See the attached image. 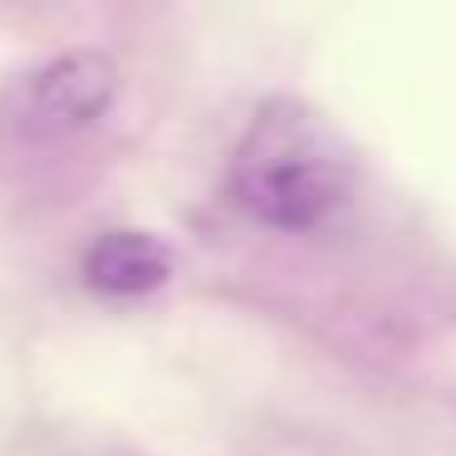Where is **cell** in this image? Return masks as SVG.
Masks as SVG:
<instances>
[{
    "label": "cell",
    "mask_w": 456,
    "mask_h": 456,
    "mask_svg": "<svg viewBox=\"0 0 456 456\" xmlns=\"http://www.w3.org/2000/svg\"><path fill=\"white\" fill-rule=\"evenodd\" d=\"M118 94V64L99 50H69L60 60L40 64L15 89L5 123L20 142H54L99 123Z\"/></svg>",
    "instance_id": "cell-2"
},
{
    "label": "cell",
    "mask_w": 456,
    "mask_h": 456,
    "mask_svg": "<svg viewBox=\"0 0 456 456\" xmlns=\"http://www.w3.org/2000/svg\"><path fill=\"white\" fill-rule=\"evenodd\" d=\"M231 191L260 226L314 231L354 197V158L309 103L270 99L236 148Z\"/></svg>",
    "instance_id": "cell-1"
},
{
    "label": "cell",
    "mask_w": 456,
    "mask_h": 456,
    "mask_svg": "<svg viewBox=\"0 0 456 456\" xmlns=\"http://www.w3.org/2000/svg\"><path fill=\"white\" fill-rule=\"evenodd\" d=\"M172 280V250L148 231H103L84 256V285L109 299H138Z\"/></svg>",
    "instance_id": "cell-3"
}]
</instances>
